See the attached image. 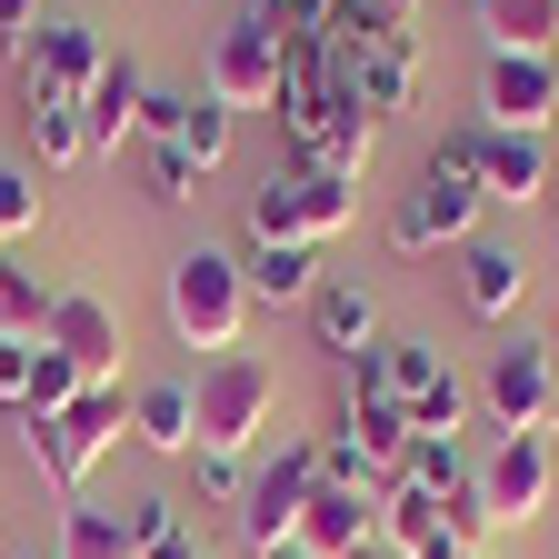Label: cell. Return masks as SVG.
<instances>
[{"label":"cell","mask_w":559,"mask_h":559,"mask_svg":"<svg viewBox=\"0 0 559 559\" xmlns=\"http://www.w3.org/2000/svg\"><path fill=\"white\" fill-rule=\"evenodd\" d=\"M120 430H130V400L120 390H81V400H70L60 419H11V440H21V460L60 489V500L70 510H81L91 500V469L120 450Z\"/></svg>","instance_id":"1"},{"label":"cell","mask_w":559,"mask_h":559,"mask_svg":"<svg viewBox=\"0 0 559 559\" xmlns=\"http://www.w3.org/2000/svg\"><path fill=\"white\" fill-rule=\"evenodd\" d=\"M40 340L81 370V390H120V349H130V340H120V310H110L100 290H60Z\"/></svg>","instance_id":"11"},{"label":"cell","mask_w":559,"mask_h":559,"mask_svg":"<svg viewBox=\"0 0 559 559\" xmlns=\"http://www.w3.org/2000/svg\"><path fill=\"white\" fill-rule=\"evenodd\" d=\"M50 559H140V549H130V520L120 510L81 500V510H60V549Z\"/></svg>","instance_id":"22"},{"label":"cell","mask_w":559,"mask_h":559,"mask_svg":"<svg viewBox=\"0 0 559 559\" xmlns=\"http://www.w3.org/2000/svg\"><path fill=\"white\" fill-rule=\"evenodd\" d=\"M349 221H360V190H349V180H320V170H270V180L250 190V240L330 250Z\"/></svg>","instance_id":"5"},{"label":"cell","mask_w":559,"mask_h":559,"mask_svg":"<svg viewBox=\"0 0 559 559\" xmlns=\"http://www.w3.org/2000/svg\"><path fill=\"white\" fill-rule=\"evenodd\" d=\"M130 440L151 450V460H190L200 450V400H190V380H140L130 390Z\"/></svg>","instance_id":"16"},{"label":"cell","mask_w":559,"mask_h":559,"mask_svg":"<svg viewBox=\"0 0 559 559\" xmlns=\"http://www.w3.org/2000/svg\"><path fill=\"white\" fill-rule=\"evenodd\" d=\"M370 21H390V31H419V0H370Z\"/></svg>","instance_id":"37"},{"label":"cell","mask_w":559,"mask_h":559,"mask_svg":"<svg viewBox=\"0 0 559 559\" xmlns=\"http://www.w3.org/2000/svg\"><path fill=\"white\" fill-rule=\"evenodd\" d=\"M31 230H40V180H31L21 160H0V250L31 240Z\"/></svg>","instance_id":"29"},{"label":"cell","mask_w":559,"mask_h":559,"mask_svg":"<svg viewBox=\"0 0 559 559\" xmlns=\"http://www.w3.org/2000/svg\"><path fill=\"white\" fill-rule=\"evenodd\" d=\"M190 469H200V500H210V510H240V489H250V469H240V460L190 450Z\"/></svg>","instance_id":"30"},{"label":"cell","mask_w":559,"mask_h":559,"mask_svg":"<svg viewBox=\"0 0 559 559\" xmlns=\"http://www.w3.org/2000/svg\"><path fill=\"white\" fill-rule=\"evenodd\" d=\"M479 409H489V430H500V440H549V430H559V349H549V340L489 349Z\"/></svg>","instance_id":"4"},{"label":"cell","mask_w":559,"mask_h":559,"mask_svg":"<svg viewBox=\"0 0 559 559\" xmlns=\"http://www.w3.org/2000/svg\"><path fill=\"white\" fill-rule=\"evenodd\" d=\"M469 489H479V520L489 530H530L549 510V489H559V460H549V440H500L469 469Z\"/></svg>","instance_id":"9"},{"label":"cell","mask_w":559,"mask_h":559,"mask_svg":"<svg viewBox=\"0 0 559 559\" xmlns=\"http://www.w3.org/2000/svg\"><path fill=\"white\" fill-rule=\"evenodd\" d=\"M479 210H489V190L479 180H450V170H419V190H400L390 200V250H460V240H479Z\"/></svg>","instance_id":"8"},{"label":"cell","mask_w":559,"mask_h":559,"mask_svg":"<svg viewBox=\"0 0 559 559\" xmlns=\"http://www.w3.org/2000/svg\"><path fill=\"white\" fill-rule=\"evenodd\" d=\"M140 180H151V200H160V210H190L210 170H200V160L180 151V140H151V151H140Z\"/></svg>","instance_id":"25"},{"label":"cell","mask_w":559,"mask_h":559,"mask_svg":"<svg viewBox=\"0 0 559 559\" xmlns=\"http://www.w3.org/2000/svg\"><path fill=\"white\" fill-rule=\"evenodd\" d=\"M70 400H81V370H70V360H60V349L40 340V370H31V400H21L11 419H60Z\"/></svg>","instance_id":"27"},{"label":"cell","mask_w":559,"mask_h":559,"mask_svg":"<svg viewBox=\"0 0 559 559\" xmlns=\"http://www.w3.org/2000/svg\"><path fill=\"white\" fill-rule=\"evenodd\" d=\"M120 520H130V549H160V539H180V500H160V489H151V500H130Z\"/></svg>","instance_id":"31"},{"label":"cell","mask_w":559,"mask_h":559,"mask_svg":"<svg viewBox=\"0 0 559 559\" xmlns=\"http://www.w3.org/2000/svg\"><path fill=\"white\" fill-rule=\"evenodd\" d=\"M469 469H479V460H469L460 440H409V450H400V479H409V489H430L440 510L469 489Z\"/></svg>","instance_id":"24"},{"label":"cell","mask_w":559,"mask_h":559,"mask_svg":"<svg viewBox=\"0 0 559 559\" xmlns=\"http://www.w3.org/2000/svg\"><path fill=\"white\" fill-rule=\"evenodd\" d=\"M440 539H450V510L430 500V489H409V479H400L390 500H380V549H390V559H430Z\"/></svg>","instance_id":"21"},{"label":"cell","mask_w":559,"mask_h":559,"mask_svg":"<svg viewBox=\"0 0 559 559\" xmlns=\"http://www.w3.org/2000/svg\"><path fill=\"white\" fill-rule=\"evenodd\" d=\"M21 140H31V160H40V170L91 160V130H81V110H70V100H50V91H21Z\"/></svg>","instance_id":"20"},{"label":"cell","mask_w":559,"mask_h":559,"mask_svg":"<svg viewBox=\"0 0 559 559\" xmlns=\"http://www.w3.org/2000/svg\"><path fill=\"white\" fill-rule=\"evenodd\" d=\"M479 120L489 130H549L559 120V50H489Z\"/></svg>","instance_id":"10"},{"label":"cell","mask_w":559,"mask_h":559,"mask_svg":"<svg viewBox=\"0 0 559 559\" xmlns=\"http://www.w3.org/2000/svg\"><path fill=\"white\" fill-rule=\"evenodd\" d=\"M190 400H200V450L240 460L270 419H280V370L260 360V349H230V360H210V370L190 380Z\"/></svg>","instance_id":"3"},{"label":"cell","mask_w":559,"mask_h":559,"mask_svg":"<svg viewBox=\"0 0 559 559\" xmlns=\"http://www.w3.org/2000/svg\"><path fill=\"white\" fill-rule=\"evenodd\" d=\"M549 200H559V180H549Z\"/></svg>","instance_id":"39"},{"label":"cell","mask_w":559,"mask_h":559,"mask_svg":"<svg viewBox=\"0 0 559 559\" xmlns=\"http://www.w3.org/2000/svg\"><path fill=\"white\" fill-rule=\"evenodd\" d=\"M270 559H310V549H300V539H290V549H270Z\"/></svg>","instance_id":"38"},{"label":"cell","mask_w":559,"mask_h":559,"mask_svg":"<svg viewBox=\"0 0 559 559\" xmlns=\"http://www.w3.org/2000/svg\"><path fill=\"white\" fill-rule=\"evenodd\" d=\"M310 489H320V440H290L270 469H250V489H240V510H230V530H240V549L250 559H270V549H290L300 539V510H310Z\"/></svg>","instance_id":"6"},{"label":"cell","mask_w":559,"mask_h":559,"mask_svg":"<svg viewBox=\"0 0 559 559\" xmlns=\"http://www.w3.org/2000/svg\"><path fill=\"white\" fill-rule=\"evenodd\" d=\"M300 549L310 559H360V549H380V500H370V489L320 479L310 510H300Z\"/></svg>","instance_id":"14"},{"label":"cell","mask_w":559,"mask_h":559,"mask_svg":"<svg viewBox=\"0 0 559 559\" xmlns=\"http://www.w3.org/2000/svg\"><path fill=\"white\" fill-rule=\"evenodd\" d=\"M310 340L330 349V360H360V349H380V300L360 290V280H320V300H310Z\"/></svg>","instance_id":"18"},{"label":"cell","mask_w":559,"mask_h":559,"mask_svg":"<svg viewBox=\"0 0 559 559\" xmlns=\"http://www.w3.org/2000/svg\"><path fill=\"white\" fill-rule=\"evenodd\" d=\"M100 70H110V50H100V31H91V21H40V31H31V50H21V91H50V100L81 110Z\"/></svg>","instance_id":"12"},{"label":"cell","mask_w":559,"mask_h":559,"mask_svg":"<svg viewBox=\"0 0 559 559\" xmlns=\"http://www.w3.org/2000/svg\"><path fill=\"white\" fill-rule=\"evenodd\" d=\"M31 370H40V340H11V330H0V409L31 400Z\"/></svg>","instance_id":"32"},{"label":"cell","mask_w":559,"mask_h":559,"mask_svg":"<svg viewBox=\"0 0 559 559\" xmlns=\"http://www.w3.org/2000/svg\"><path fill=\"white\" fill-rule=\"evenodd\" d=\"M460 300H469L479 320H510V310L530 300V260H520L510 240H460Z\"/></svg>","instance_id":"17"},{"label":"cell","mask_w":559,"mask_h":559,"mask_svg":"<svg viewBox=\"0 0 559 559\" xmlns=\"http://www.w3.org/2000/svg\"><path fill=\"white\" fill-rule=\"evenodd\" d=\"M170 330H180V349H240V330H250V280H240V260L230 250H190V260H170Z\"/></svg>","instance_id":"2"},{"label":"cell","mask_w":559,"mask_h":559,"mask_svg":"<svg viewBox=\"0 0 559 559\" xmlns=\"http://www.w3.org/2000/svg\"><path fill=\"white\" fill-rule=\"evenodd\" d=\"M479 130H489V120H460V130L440 140V151H430V170H450V180H479Z\"/></svg>","instance_id":"33"},{"label":"cell","mask_w":559,"mask_h":559,"mask_svg":"<svg viewBox=\"0 0 559 559\" xmlns=\"http://www.w3.org/2000/svg\"><path fill=\"white\" fill-rule=\"evenodd\" d=\"M140 110H151V70H140L130 50L91 81V100H81V130H91V160H110L120 140H140Z\"/></svg>","instance_id":"15"},{"label":"cell","mask_w":559,"mask_h":559,"mask_svg":"<svg viewBox=\"0 0 559 559\" xmlns=\"http://www.w3.org/2000/svg\"><path fill=\"white\" fill-rule=\"evenodd\" d=\"M489 50H559V0H479Z\"/></svg>","instance_id":"23"},{"label":"cell","mask_w":559,"mask_h":559,"mask_svg":"<svg viewBox=\"0 0 559 559\" xmlns=\"http://www.w3.org/2000/svg\"><path fill=\"white\" fill-rule=\"evenodd\" d=\"M549 180H559V151L539 130H479V190L489 200L530 210V200H549Z\"/></svg>","instance_id":"13"},{"label":"cell","mask_w":559,"mask_h":559,"mask_svg":"<svg viewBox=\"0 0 559 559\" xmlns=\"http://www.w3.org/2000/svg\"><path fill=\"white\" fill-rule=\"evenodd\" d=\"M180 151H190L200 170H221V160H230V110L210 100V91H190V120H180Z\"/></svg>","instance_id":"28"},{"label":"cell","mask_w":559,"mask_h":559,"mask_svg":"<svg viewBox=\"0 0 559 559\" xmlns=\"http://www.w3.org/2000/svg\"><path fill=\"white\" fill-rule=\"evenodd\" d=\"M50 300H60V290H40L31 270L0 260V330H11V340H40V330H50Z\"/></svg>","instance_id":"26"},{"label":"cell","mask_w":559,"mask_h":559,"mask_svg":"<svg viewBox=\"0 0 559 559\" xmlns=\"http://www.w3.org/2000/svg\"><path fill=\"white\" fill-rule=\"evenodd\" d=\"M250 11H270L280 31H320V21H330V0H250Z\"/></svg>","instance_id":"36"},{"label":"cell","mask_w":559,"mask_h":559,"mask_svg":"<svg viewBox=\"0 0 559 559\" xmlns=\"http://www.w3.org/2000/svg\"><path fill=\"white\" fill-rule=\"evenodd\" d=\"M190 120V91H151V110H140V140H180Z\"/></svg>","instance_id":"34"},{"label":"cell","mask_w":559,"mask_h":559,"mask_svg":"<svg viewBox=\"0 0 559 559\" xmlns=\"http://www.w3.org/2000/svg\"><path fill=\"white\" fill-rule=\"evenodd\" d=\"M240 280H250V300H270V310H310L320 300V250H300V240H250Z\"/></svg>","instance_id":"19"},{"label":"cell","mask_w":559,"mask_h":559,"mask_svg":"<svg viewBox=\"0 0 559 559\" xmlns=\"http://www.w3.org/2000/svg\"><path fill=\"white\" fill-rule=\"evenodd\" d=\"M280 60H290V31L270 11H240L221 40H210V100L221 110H270L280 100Z\"/></svg>","instance_id":"7"},{"label":"cell","mask_w":559,"mask_h":559,"mask_svg":"<svg viewBox=\"0 0 559 559\" xmlns=\"http://www.w3.org/2000/svg\"><path fill=\"white\" fill-rule=\"evenodd\" d=\"M50 11H40V0H0V50H31V31H40Z\"/></svg>","instance_id":"35"}]
</instances>
